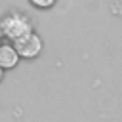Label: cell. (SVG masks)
<instances>
[{
  "label": "cell",
  "instance_id": "3",
  "mask_svg": "<svg viewBox=\"0 0 122 122\" xmlns=\"http://www.w3.org/2000/svg\"><path fill=\"white\" fill-rule=\"evenodd\" d=\"M19 59H21V55L17 53V50H15L13 44H8V42L0 44V67L4 71L15 69L17 63H19Z\"/></svg>",
  "mask_w": 122,
  "mask_h": 122
},
{
  "label": "cell",
  "instance_id": "2",
  "mask_svg": "<svg viewBox=\"0 0 122 122\" xmlns=\"http://www.w3.org/2000/svg\"><path fill=\"white\" fill-rule=\"evenodd\" d=\"M11 44L15 46L17 53H19L23 59H34V57H38V53L42 51V38H40L34 30H30L29 34L13 40Z\"/></svg>",
  "mask_w": 122,
  "mask_h": 122
},
{
  "label": "cell",
  "instance_id": "6",
  "mask_svg": "<svg viewBox=\"0 0 122 122\" xmlns=\"http://www.w3.org/2000/svg\"><path fill=\"white\" fill-rule=\"evenodd\" d=\"M2 40H4V36H2V32H0V44H2Z\"/></svg>",
  "mask_w": 122,
  "mask_h": 122
},
{
  "label": "cell",
  "instance_id": "1",
  "mask_svg": "<svg viewBox=\"0 0 122 122\" xmlns=\"http://www.w3.org/2000/svg\"><path fill=\"white\" fill-rule=\"evenodd\" d=\"M30 30H32V23L21 11H10V13H6L0 19V32L10 42H13V40H17V38H21L25 34H29Z\"/></svg>",
  "mask_w": 122,
  "mask_h": 122
},
{
  "label": "cell",
  "instance_id": "4",
  "mask_svg": "<svg viewBox=\"0 0 122 122\" xmlns=\"http://www.w3.org/2000/svg\"><path fill=\"white\" fill-rule=\"evenodd\" d=\"M34 8H38V10H48V8H51L57 0H29Z\"/></svg>",
  "mask_w": 122,
  "mask_h": 122
},
{
  "label": "cell",
  "instance_id": "5",
  "mask_svg": "<svg viewBox=\"0 0 122 122\" xmlns=\"http://www.w3.org/2000/svg\"><path fill=\"white\" fill-rule=\"evenodd\" d=\"M2 78H4V69L0 67V80H2Z\"/></svg>",
  "mask_w": 122,
  "mask_h": 122
}]
</instances>
